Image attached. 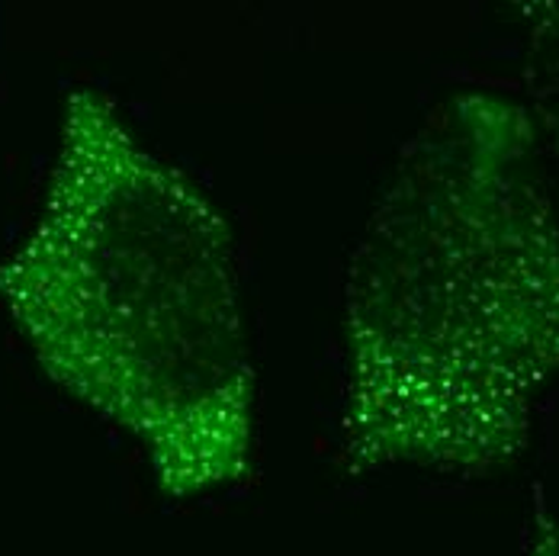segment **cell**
Masks as SVG:
<instances>
[{"label":"cell","instance_id":"obj_1","mask_svg":"<svg viewBox=\"0 0 559 556\" xmlns=\"http://www.w3.org/2000/svg\"><path fill=\"white\" fill-rule=\"evenodd\" d=\"M337 466L489 476L559 380V200L518 97L460 91L405 142L341 299Z\"/></svg>","mask_w":559,"mask_h":556},{"label":"cell","instance_id":"obj_2","mask_svg":"<svg viewBox=\"0 0 559 556\" xmlns=\"http://www.w3.org/2000/svg\"><path fill=\"white\" fill-rule=\"evenodd\" d=\"M0 306L43 374L129 435L170 499L251 473L258 370L231 225L104 91L64 97L36 223L0 261Z\"/></svg>","mask_w":559,"mask_h":556},{"label":"cell","instance_id":"obj_3","mask_svg":"<svg viewBox=\"0 0 559 556\" xmlns=\"http://www.w3.org/2000/svg\"><path fill=\"white\" fill-rule=\"evenodd\" d=\"M521 43V104L534 122L547 177L559 200V0L518 3Z\"/></svg>","mask_w":559,"mask_h":556},{"label":"cell","instance_id":"obj_4","mask_svg":"<svg viewBox=\"0 0 559 556\" xmlns=\"http://www.w3.org/2000/svg\"><path fill=\"white\" fill-rule=\"evenodd\" d=\"M524 556H559V521L540 489L534 496V521H531Z\"/></svg>","mask_w":559,"mask_h":556}]
</instances>
